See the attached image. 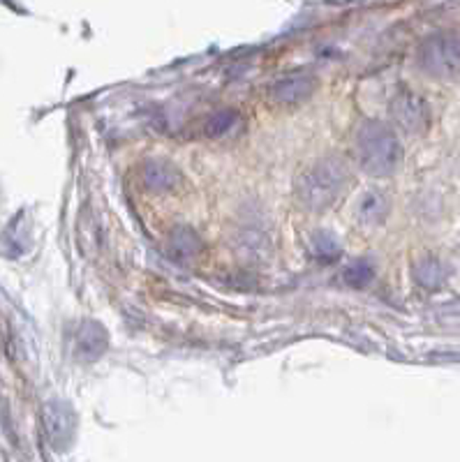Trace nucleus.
<instances>
[{"mask_svg": "<svg viewBox=\"0 0 460 462\" xmlns=\"http://www.w3.org/2000/svg\"><path fill=\"white\" fill-rule=\"evenodd\" d=\"M139 181L151 192H172L183 183V173L173 162L148 160L141 164Z\"/></svg>", "mask_w": 460, "mask_h": 462, "instance_id": "0eeeda50", "label": "nucleus"}, {"mask_svg": "<svg viewBox=\"0 0 460 462\" xmlns=\"http://www.w3.org/2000/svg\"><path fill=\"white\" fill-rule=\"evenodd\" d=\"M75 412L66 403L51 400L44 404V431L49 435L51 447L66 449L75 435Z\"/></svg>", "mask_w": 460, "mask_h": 462, "instance_id": "39448f33", "label": "nucleus"}, {"mask_svg": "<svg viewBox=\"0 0 460 462\" xmlns=\"http://www.w3.org/2000/svg\"><path fill=\"white\" fill-rule=\"evenodd\" d=\"M391 116L410 135H423L430 128V107L421 95L411 91L395 93L391 100Z\"/></svg>", "mask_w": 460, "mask_h": 462, "instance_id": "20e7f679", "label": "nucleus"}, {"mask_svg": "<svg viewBox=\"0 0 460 462\" xmlns=\"http://www.w3.org/2000/svg\"><path fill=\"white\" fill-rule=\"evenodd\" d=\"M417 63L435 79H451L460 75V32L442 31L428 35L417 49Z\"/></svg>", "mask_w": 460, "mask_h": 462, "instance_id": "7ed1b4c3", "label": "nucleus"}, {"mask_svg": "<svg viewBox=\"0 0 460 462\" xmlns=\"http://www.w3.org/2000/svg\"><path fill=\"white\" fill-rule=\"evenodd\" d=\"M373 278H375L373 263L366 262V259L352 263V266L345 271V282L349 287H354V289H361V287H366L368 282H373Z\"/></svg>", "mask_w": 460, "mask_h": 462, "instance_id": "ddd939ff", "label": "nucleus"}, {"mask_svg": "<svg viewBox=\"0 0 460 462\" xmlns=\"http://www.w3.org/2000/svg\"><path fill=\"white\" fill-rule=\"evenodd\" d=\"M239 120V113L234 111V109H222V111L213 113L208 123H206V135L217 137V135H225L227 129H232Z\"/></svg>", "mask_w": 460, "mask_h": 462, "instance_id": "4468645a", "label": "nucleus"}, {"mask_svg": "<svg viewBox=\"0 0 460 462\" xmlns=\"http://www.w3.org/2000/svg\"><path fill=\"white\" fill-rule=\"evenodd\" d=\"M107 350V333L95 322H84L75 335V354L84 360H95Z\"/></svg>", "mask_w": 460, "mask_h": 462, "instance_id": "1a4fd4ad", "label": "nucleus"}, {"mask_svg": "<svg viewBox=\"0 0 460 462\" xmlns=\"http://www.w3.org/2000/svg\"><path fill=\"white\" fill-rule=\"evenodd\" d=\"M349 181H352L349 164L338 155H326L301 172L294 194L305 210L322 213L341 200Z\"/></svg>", "mask_w": 460, "mask_h": 462, "instance_id": "f257e3e1", "label": "nucleus"}, {"mask_svg": "<svg viewBox=\"0 0 460 462\" xmlns=\"http://www.w3.org/2000/svg\"><path fill=\"white\" fill-rule=\"evenodd\" d=\"M354 157L358 167L370 176H389L402 162V146L389 125L370 120L354 137Z\"/></svg>", "mask_w": 460, "mask_h": 462, "instance_id": "f03ea898", "label": "nucleus"}, {"mask_svg": "<svg viewBox=\"0 0 460 462\" xmlns=\"http://www.w3.org/2000/svg\"><path fill=\"white\" fill-rule=\"evenodd\" d=\"M414 278L421 287L426 289H435V287L442 285L444 280V271H442V263L433 257H426L414 266Z\"/></svg>", "mask_w": 460, "mask_h": 462, "instance_id": "f8f14e48", "label": "nucleus"}, {"mask_svg": "<svg viewBox=\"0 0 460 462\" xmlns=\"http://www.w3.org/2000/svg\"><path fill=\"white\" fill-rule=\"evenodd\" d=\"M204 253V241L192 227H173L167 236V254L179 263H188L199 259Z\"/></svg>", "mask_w": 460, "mask_h": 462, "instance_id": "6e6552de", "label": "nucleus"}, {"mask_svg": "<svg viewBox=\"0 0 460 462\" xmlns=\"http://www.w3.org/2000/svg\"><path fill=\"white\" fill-rule=\"evenodd\" d=\"M314 91H317V79L310 72H292V75L278 79L271 86L273 100L278 104H285V107L305 102Z\"/></svg>", "mask_w": 460, "mask_h": 462, "instance_id": "423d86ee", "label": "nucleus"}, {"mask_svg": "<svg viewBox=\"0 0 460 462\" xmlns=\"http://www.w3.org/2000/svg\"><path fill=\"white\" fill-rule=\"evenodd\" d=\"M386 216H389V201H386V197H382L377 192L363 197L361 206H358V218H361V222H366V225H377Z\"/></svg>", "mask_w": 460, "mask_h": 462, "instance_id": "9d476101", "label": "nucleus"}, {"mask_svg": "<svg viewBox=\"0 0 460 462\" xmlns=\"http://www.w3.org/2000/svg\"><path fill=\"white\" fill-rule=\"evenodd\" d=\"M310 253H313V257L317 259V262L331 263L341 257V245H338V241L331 236V234L320 231V234H314L313 241H310Z\"/></svg>", "mask_w": 460, "mask_h": 462, "instance_id": "9b49d317", "label": "nucleus"}]
</instances>
